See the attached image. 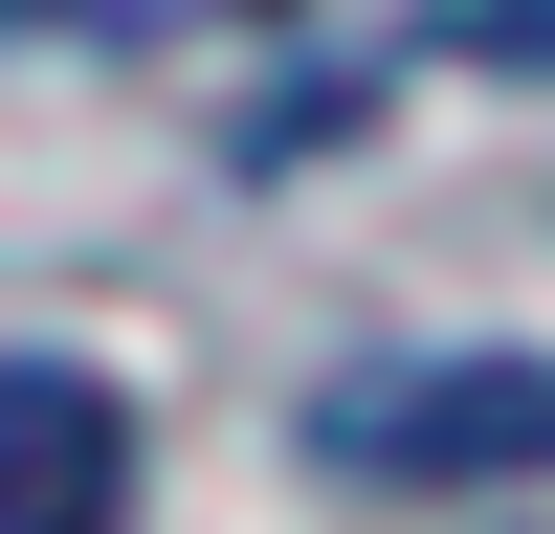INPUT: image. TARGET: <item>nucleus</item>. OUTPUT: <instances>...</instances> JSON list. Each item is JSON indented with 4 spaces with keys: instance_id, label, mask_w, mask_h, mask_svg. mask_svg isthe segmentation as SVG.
<instances>
[{
    "instance_id": "3",
    "label": "nucleus",
    "mask_w": 555,
    "mask_h": 534,
    "mask_svg": "<svg viewBox=\"0 0 555 534\" xmlns=\"http://www.w3.org/2000/svg\"><path fill=\"white\" fill-rule=\"evenodd\" d=\"M423 44H444V67H555V0H444Z\"/></svg>"
},
{
    "instance_id": "2",
    "label": "nucleus",
    "mask_w": 555,
    "mask_h": 534,
    "mask_svg": "<svg viewBox=\"0 0 555 534\" xmlns=\"http://www.w3.org/2000/svg\"><path fill=\"white\" fill-rule=\"evenodd\" d=\"M0 534H133V400L89 356H0Z\"/></svg>"
},
{
    "instance_id": "1",
    "label": "nucleus",
    "mask_w": 555,
    "mask_h": 534,
    "mask_svg": "<svg viewBox=\"0 0 555 534\" xmlns=\"http://www.w3.org/2000/svg\"><path fill=\"white\" fill-rule=\"evenodd\" d=\"M311 468H356V490L555 468V356H356V379L311 400Z\"/></svg>"
}]
</instances>
